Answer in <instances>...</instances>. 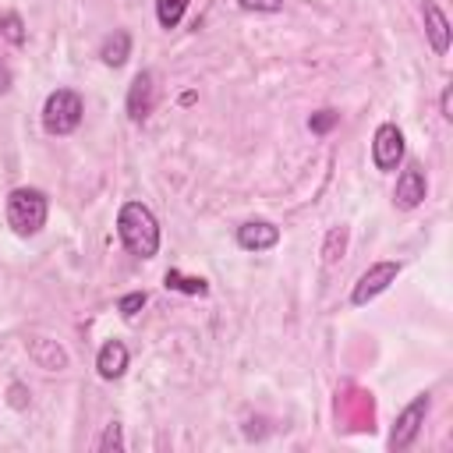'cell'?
<instances>
[{
	"instance_id": "obj_1",
	"label": "cell",
	"mask_w": 453,
	"mask_h": 453,
	"mask_svg": "<svg viewBox=\"0 0 453 453\" xmlns=\"http://www.w3.org/2000/svg\"><path fill=\"white\" fill-rule=\"evenodd\" d=\"M117 234L124 241V248L138 258H152L159 251V223L152 216L149 205L142 202H124L117 212Z\"/></svg>"
},
{
	"instance_id": "obj_21",
	"label": "cell",
	"mask_w": 453,
	"mask_h": 453,
	"mask_svg": "<svg viewBox=\"0 0 453 453\" xmlns=\"http://www.w3.org/2000/svg\"><path fill=\"white\" fill-rule=\"evenodd\" d=\"M439 106H442V117H446V120H453V88H449V85L442 88V99H439Z\"/></svg>"
},
{
	"instance_id": "obj_8",
	"label": "cell",
	"mask_w": 453,
	"mask_h": 453,
	"mask_svg": "<svg viewBox=\"0 0 453 453\" xmlns=\"http://www.w3.org/2000/svg\"><path fill=\"white\" fill-rule=\"evenodd\" d=\"M425 191H428V180H425V170L421 166H407L400 177H396V191H393V202L400 209H418L425 202Z\"/></svg>"
},
{
	"instance_id": "obj_9",
	"label": "cell",
	"mask_w": 453,
	"mask_h": 453,
	"mask_svg": "<svg viewBox=\"0 0 453 453\" xmlns=\"http://www.w3.org/2000/svg\"><path fill=\"white\" fill-rule=\"evenodd\" d=\"M280 241V226H273L269 219H248L244 226H237V244L244 251H269Z\"/></svg>"
},
{
	"instance_id": "obj_6",
	"label": "cell",
	"mask_w": 453,
	"mask_h": 453,
	"mask_svg": "<svg viewBox=\"0 0 453 453\" xmlns=\"http://www.w3.org/2000/svg\"><path fill=\"white\" fill-rule=\"evenodd\" d=\"M396 276H400V262H375V265H372L368 273H361V280L354 283L350 301H354V304H368V301L379 297Z\"/></svg>"
},
{
	"instance_id": "obj_22",
	"label": "cell",
	"mask_w": 453,
	"mask_h": 453,
	"mask_svg": "<svg viewBox=\"0 0 453 453\" xmlns=\"http://www.w3.org/2000/svg\"><path fill=\"white\" fill-rule=\"evenodd\" d=\"M7 88H11V67H7L4 60H0V96H4Z\"/></svg>"
},
{
	"instance_id": "obj_14",
	"label": "cell",
	"mask_w": 453,
	"mask_h": 453,
	"mask_svg": "<svg viewBox=\"0 0 453 453\" xmlns=\"http://www.w3.org/2000/svg\"><path fill=\"white\" fill-rule=\"evenodd\" d=\"M28 350H32V357H35L42 368H50V372L67 365V354H64L57 343H50V340H32V343H28Z\"/></svg>"
},
{
	"instance_id": "obj_11",
	"label": "cell",
	"mask_w": 453,
	"mask_h": 453,
	"mask_svg": "<svg viewBox=\"0 0 453 453\" xmlns=\"http://www.w3.org/2000/svg\"><path fill=\"white\" fill-rule=\"evenodd\" d=\"M425 32H428V42H432L435 53L449 50V21H446V14L439 11L435 0H425Z\"/></svg>"
},
{
	"instance_id": "obj_20",
	"label": "cell",
	"mask_w": 453,
	"mask_h": 453,
	"mask_svg": "<svg viewBox=\"0 0 453 453\" xmlns=\"http://www.w3.org/2000/svg\"><path fill=\"white\" fill-rule=\"evenodd\" d=\"M244 11H258V14H276L283 11V0H237Z\"/></svg>"
},
{
	"instance_id": "obj_18",
	"label": "cell",
	"mask_w": 453,
	"mask_h": 453,
	"mask_svg": "<svg viewBox=\"0 0 453 453\" xmlns=\"http://www.w3.org/2000/svg\"><path fill=\"white\" fill-rule=\"evenodd\" d=\"M99 449H103V453H106V449H124V439H120V425H117V421L106 425V432H103V439H99Z\"/></svg>"
},
{
	"instance_id": "obj_19",
	"label": "cell",
	"mask_w": 453,
	"mask_h": 453,
	"mask_svg": "<svg viewBox=\"0 0 453 453\" xmlns=\"http://www.w3.org/2000/svg\"><path fill=\"white\" fill-rule=\"evenodd\" d=\"M336 120H340V113H333V110H319V113H311V120H308V127L322 134V131H329V127H333Z\"/></svg>"
},
{
	"instance_id": "obj_15",
	"label": "cell",
	"mask_w": 453,
	"mask_h": 453,
	"mask_svg": "<svg viewBox=\"0 0 453 453\" xmlns=\"http://www.w3.org/2000/svg\"><path fill=\"white\" fill-rule=\"evenodd\" d=\"M188 4H191V0H156V18H159V25H163V28H177L180 18H184V11H188Z\"/></svg>"
},
{
	"instance_id": "obj_2",
	"label": "cell",
	"mask_w": 453,
	"mask_h": 453,
	"mask_svg": "<svg viewBox=\"0 0 453 453\" xmlns=\"http://www.w3.org/2000/svg\"><path fill=\"white\" fill-rule=\"evenodd\" d=\"M46 195L39 188H14L7 195V223L14 234L28 237V234H39L42 223H46Z\"/></svg>"
},
{
	"instance_id": "obj_4",
	"label": "cell",
	"mask_w": 453,
	"mask_h": 453,
	"mask_svg": "<svg viewBox=\"0 0 453 453\" xmlns=\"http://www.w3.org/2000/svg\"><path fill=\"white\" fill-rule=\"evenodd\" d=\"M425 414H428V393H418L400 414H396V425H393V432H389V449H407L414 439H418V432H421V425H425Z\"/></svg>"
},
{
	"instance_id": "obj_16",
	"label": "cell",
	"mask_w": 453,
	"mask_h": 453,
	"mask_svg": "<svg viewBox=\"0 0 453 453\" xmlns=\"http://www.w3.org/2000/svg\"><path fill=\"white\" fill-rule=\"evenodd\" d=\"M0 32H4L14 46H21V42H25V25H21V18H18L14 11H4V14H0Z\"/></svg>"
},
{
	"instance_id": "obj_7",
	"label": "cell",
	"mask_w": 453,
	"mask_h": 453,
	"mask_svg": "<svg viewBox=\"0 0 453 453\" xmlns=\"http://www.w3.org/2000/svg\"><path fill=\"white\" fill-rule=\"evenodd\" d=\"M156 106V78L152 71H138L134 81H131V92H127V117L131 120H145Z\"/></svg>"
},
{
	"instance_id": "obj_12",
	"label": "cell",
	"mask_w": 453,
	"mask_h": 453,
	"mask_svg": "<svg viewBox=\"0 0 453 453\" xmlns=\"http://www.w3.org/2000/svg\"><path fill=\"white\" fill-rule=\"evenodd\" d=\"M99 57H103V64H106V67H120V64L131 57V35H127L124 28H117L113 35H106V39H103Z\"/></svg>"
},
{
	"instance_id": "obj_13",
	"label": "cell",
	"mask_w": 453,
	"mask_h": 453,
	"mask_svg": "<svg viewBox=\"0 0 453 453\" xmlns=\"http://www.w3.org/2000/svg\"><path fill=\"white\" fill-rule=\"evenodd\" d=\"M163 283H166V290H180V294H195V297L209 294V283H205L202 276H184V273H177V269H166Z\"/></svg>"
},
{
	"instance_id": "obj_17",
	"label": "cell",
	"mask_w": 453,
	"mask_h": 453,
	"mask_svg": "<svg viewBox=\"0 0 453 453\" xmlns=\"http://www.w3.org/2000/svg\"><path fill=\"white\" fill-rule=\"evenodd\" d=\"M142 308H145V294H142V290H138V294H124V297L117 301V311H120L124 319H134Z\"/></svg>"
},
{
	"instance_id": "obj_10",
	"label": "cell",
	"mask_w": 453,
	"mask_h": 453,
	"mask_svg": "<svg viewBox=\"0 0 453 453\" xmlns=\"http://www.w3.org/2000/svg\"><path fill=\"white\" fill-rule=\"evenodd\" d=\"M124 368H127V347H124L120 340H106V343L99 347L96 372H99L103 379H120Z\"/></svg>"
},
{
	"instance_id": "obj_5",
	"label": "cell",
	"mask_w": 453,
	"mask_h": 453,
	"mask_svg": "<svg viewBox=\"0 0 453 453\" xmlns=\"http://www.w3.org/2000/svg\"><path fill=\"white\" fill-rule=\"evenodd\" d=\"M400 159H403V131L396 124H379L375 138H372V163H375V170L389 173V170L400 166Z\"/></svg>"
},
{
	"instance_id": "obj_3",
	"label": "cell",
	"mask_w": 453,
	"mask_h": 453,
	"mask_svg": "<svg viewBox=\"0 0 453 453\" xmlns=\"http://www.w3.org/2000/svg\"><path fill=\"white\" fill-rule=\"evenodd\" d=\"M81 113H85L81 96L74 88H57L42 103V127L50 134H71L81 124Z\"/></svg>"
}]
</instances>
